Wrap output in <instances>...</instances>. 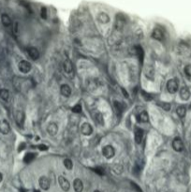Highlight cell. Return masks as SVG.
<instances>
[{"mask_svg": "<svg viewBox=\"0 0 191 192\" xmlns=\"http://www.w3.org/2000/svg\"><path fill=\"white\" fill-rule=\"evenodd\" d=\"M179 88V84L175 79H170L167 82V90L170 94H174L178 91Z\"/></svg>", "mask_w": 191, "mask_h": 192, "instance_id": "6da1fadb", "label": "cell"}, {"mask_svg": "<svg viewBox=\"0 0 191 192\" xmlns=\"http://www.w3.org/2000/svg\"><path fill=\"white\" fill-rule=\"evenodd\" d=\"M102 154L105 158L110 159L115 155V150H114V148L112 145H106L102 150Z\"/></svg>", "mask_w": 191, "mask_h": 192, "instance_id": "7a4b0ae2", "label": "cell"}, {"mask_svg": "<svg viewBox=\"0 0 191 192\" xmlns=\"http://www.w3.org/2000/svg\"><path fill=\"white\" fill-rule=\"evenodd\" d=\"M18 68H19V70H20L22 73H28L32 68V66L28 61L22 60L20 63H19Z\"/></svg>", "mask_w": 191, "mask_h": 192, "instance_id": "3957f363", "label": "cell"}, {"mask_svg": "<svg viewBox=\"0 0 191 192\" xmlns=\"http://www.w3.org/2000/svg\"><path fill=\"white\" fill-rule=\"evenodd\" d=\"M126 24V18L124 17L123 14H118L116 15V21H115V24H114V26L117 30H122L125 26Z\"/></svg>", "mask_w": 191, "mask_h": 192, "instance_id": "277c9868", "label": "cell"}, {"mask_svg": "<svg viewBox=\"0 0 191 192\" xmlns=\"http://www.w3.org/2000/svg\"><path fill=\"white\" fill-rule=\"evenodd\" d=\"M10 131V123L8 122L6 119H3L0 121V133L4 134V135H7Z\"/></svg>", "mask_w": 191, "mask_h": 192, "instance_id": "5b68a950", "label": "cell"}, {"mask_svg": "<svg viewBox=\"0 0 191 192\" xmlns=\"http://www.w3.org/2000/svg\"><path fill=\"white\" fill-rule=\"evenodd\" d=\"M113 106H114V109H115V112H116V114L118 118H121L122 117V114L124 113V110H125V106L122 102H119L117 100H115L113 102Z\"/></svg>", "mask_w": 191, "mask_h": 192, "instance_id": "8992f818", "label": "cell"}, {"mask_svg": "<svg viewBox=\"0 0 191 192\" xmlns=\"http://www.w3.org/2000/svg\"><path fill=\"white\" fill-rule=\"evenodd\" d=\"M58 183L60 185L61 188L64 191H68L69 190V188H71V184H69L68 179H66L64 176H59L58 177Z\"/></svg>", "mask_w": 191, "mask_h": 192, "instance_id": "52a82bcc", "label": "cell"}, {"mask_svg": "<svg viewBox=\"0 0 191 192\" xmlns=\"http://www.w3.org/2000/svg\"><path fill=\"white\" fill-rule=\"evenodd\" d=\"M15 121L19 127H23L24 123V113L21 110H17L15 113Z\"/></svg>", "mask_w": 191, "mask_h": 192, "instance_id": "ba28073f", "label": "cell"}, {"mask_svg": "<svg viewBox=\"0 0 191 192\" xmlns=\"http://www.w3.org/2000/svg\"><path fill=\"white\" fill-rule=\"evenodd\" d=\"M81 131L84 136H89L93 133V127L89 123H84L81 127Z\"/></svg>", "mask_w": 191, "mask_h": 192, "instance_id": "9c48e42d", "label": "cell"}, {"mask_svg": "<svg viewBox=\"0 0 191 192\" xmlns=\"http://www.w3.org/2000/svg\"><path fill=\"white\" fill-rule=\"evenodd\" d=\"M173 148L176 152H182L184 150V143L180 138H175L173 141Z\"/></svg>", "mask_w": 191, "mask_h": 192, "instance_id": "30bf717a", "label": "cell"}, {"mask_svg": "<svg viewBox=\"0 0 191 192\" xmlns=\"http://www.w3.org/2000/svg\"><path fill=\"white\" fill-rule=\"evenodd\" d=\"M39 184L41 189L48 190L50 188V180L46 176H41L39 180Z\"/></svg>", "mask_w": 191, "mask_h": 192, "instance_id": "8fae6325", "label": "cell"}, {"mask_svg": "<svg viewBox=\"0 0 191 192\" xmlns=\"http://www.w3.org/2000/svg\"><path fill=\"white\" fill-rule=\"evenodd\" d=\"M63 68H64V71H65L67 74H71L73 72V65H72L71 61L69 59H66L65 61H64Z\"/></svg>", "mask_w": 191, "mask_h": 192, "instance_id": "7c38bea8", "label": "cell"}, {"mask_svg": "<svg viewBox=\"0 0 191 192\" xmlns=\"http://www.w3.org/2000/svg\"><path fill=\"white\" fill-rule=\"evenodd\" d=\"M180 98L183 100H188L190 98V91L188 87L187 86H183L180 89Z\"/></svg>", "mask_w": 191, "mask_h": 192, "instance_id": "4fadbf2b", "label": "cell"}, {"mask_svg": "<svg viewBox=\"0 0 191 192\" xmlns=\"http://www.w3.org/2000/svg\"><path fill=\"white\" fill-rule=\"evenodd\" d=\"M47 132L51 136H55L57 132H58V127H57V125L54 123H51L47 127Z\"/></svg>", "mask_w": 191, "mask_h": 192, "instance_id": "5bb4252c", "label": "cell"}, {"mask_svg": "<svg viewBox=\"0 0 191 192\" xmlns=\"http://www.w3.org/2000/svg\"><path fill=\"white\" fill-rule=\"evenodd\" d=\"M28 54L33 60H37L40 58V52L35 47H30L28 49Z\"/></svg>", "mask_w": 191, "mask_h": 192, "instance_id": "9a60e30c", "label": "cell"}, {"mask_svg": "<svg viewBox=\"0 0 191 192\" xmlns=\"http://www.w3.org/2000/svg\"><path fill=\"white\" fill-rule=\"evenodd\" d=\"M98 21L100 24H108L110 22V16L108 15L106 12H100V13L98 15Z\"/></svg>", "mask_w": 191, "mask_h": 192, "instance_id": "2e32d148", "label": "cell"}, {"mask_svg": "<svg viewBox=\"0 0 191 192\" xmlns=\"http://www.w3.org/2000/svg\"><path fill=\"white\" fill-rule=\"evenodd\" d=\"M143 130L140 127H135V141L136 143L140 144L143 141Z\"/></svg>", "mask_w": 191, "mask_h": 192, "instance_id": "e0dca14e", "label": "cell"}, {"mask_svg": "<svg viewBox=\"0 0 191 192\" xmlns=\"http://www.w3.org/2000/svg\"><path fill=\"white\" fill-rule=\"evenodd\" d=\"M152 37H153V38H155L156 40H162L164 38V35H163V32L159 28H155L152 32Z\"/></svg>", "mask_w": 191, "mask_h": 192, "instance_id": "ac0fdd59", "label": "cell"}, {"mask_svg": "<svg viewBox=\"0 0 191 192\" xmlns=\"http://www.w3.org/2000/svg\"><path fill=\"white\" fill-rule=\"evenodd\" d=\"M73 188L75 192H82L84 190V184H82L81 179H75L73 183Z\"/></svg>", "mask_w": 191, "mask_h": 192, "instance_id": "d6986e66", "label": "cell"}, {"mask_svg": "<svg viewBox=\"0 0 191 192\" xmlns=\"http://www.w3.org/2000/svg\"><path fill=\"white\" fill-rule=\"evenodd\" d=\"M60 92H61L62 96H64V97H66V98H68L71 94V89L68 85H61Z\"/></svg>", "mask_w": 191, "mask_h": 192, "instance_id": "ffe728a7", "label": "cell"}, {"mask_svg": "<svg viewBox=\"0 0 191 192\" xmlns=\"http://www.w3.org/2000/svg\"><path fill=\"white\" fill-rule=\"evenodd\" d=\"M134 50H135V54H137L139 60L141 61V62H143V56H144V53H143V48H142L141 46L137 45V46H135V47H134Z\"/></svg>", "mask_w": 191, "mask_h": 192, "instance_id": "44dd1931", "label": "cell"}, {"mask_svg": "<svg viewBox=\"0 0 191 192\" xmlns=\"http://www.w3.org/2000/svg\"><path fill=\"white\" fill-rule=\"evenodd\" d=\"M148 120H149V115L145 111H143L141 113L138 115V121H139V122L146 123V122H148Z\"/></svg>", "mask_w": 191, "mask_h": 192, "instance_id": "7402d4cb", "label": "cell"}, {"mask_svg": "<svg viewBox=\"0 0 191 192\" xmlns=\"http://www.w3.org/2000/svg\"><path fill=\"white\" fill-rule=\"evenodd\" d=\"M176 113L180 118H184L187 114V108L184 106H179L176 109Z\"/></svg>", "mask_w": 191, "mask_h": 192, "instance_id": "603a6c76", "label": "cell"}, {"mask_svg": "<svg viewBox=\"0 0 191 192\" xmlns=\"http://www.w3.org/2000/svg\"><path fill=\"white\" fill-rule=\"evenodd\" d=\"M36 158V154L34 153H27L26 155L24 156V163H30L34 160V159Z\"/></svg>", "mask_w": 191, "mask_h": 192, "instance_id": "cb8c5ba5", "label": "cell"}, {"mask_svg": "<svg viewBox=\"0 0 191 192\" xmlns=\"http://www.w3.org/2000/svg\"><path fill=\"white\" fill-rule=\"evenodd\" d=\"M1 21H2V24L5 25V26H10V25L11 24V19L8 14H2Z\"/></svg>", "mask_w": 191, "mask_h": 192, "instance_id": "d4e9b609", "label": "cell"}, {"mask_svg": "<svg viewBox=\"0 0 191 192\" xmlns=\"http://www.w3.org/2000/svg\"><path fill=\"white\" fill-rule=\"evenodd\" d=\"M0 99H3L4 101H8L10 99V92L7 89H1L0 90Z\"/></svg>", "mask_w": 191, "mask_h": 192, "instance_id": "484cf974", "label": "cell"}, {"mask_svg": "<svg viewBox=\"0 0 191 192\" xmlns=\"http://www.w3.org/2000/svg\"><path fill=\"white\" fill-rule=\"evenodd\" d=\"M112 171L115 174H121L123 172V166L121 164H114L112 166Z\"/></svg>", "mask_w": 191, "mask_h": 192, "instance_id": "4316f807", "label": "cell"}, {"mask_svg": "<svg viewBox=\"0 0 191 192\" xmlns=\"http://www.w3.org/2000/svg\"><path fill=\"white\" fill-rule=\"evenodd\" d=\"M94 119H95V121H97L98 123H99V124H101L102 125L103 123H104V121H103V116H102V114H101L100 113H98V112H95V115H94Z\"/></svg>", "mask_w": 191, "mask_h": 192, "instance_id": "83f0119b", "label": "cell"}, {"mask_svg": "<svg viewBox=\"0 0 191 192\" xmlns=\"http://www.w3.org/2000/svg\"><path fill=\"white\" fill-rule=\"evenodd\" d=\"M64 165H65V167L68 170H71L73 167V163L71 161V159H69V158H66L65 160H64Z\"/></svg>", "mask_w": 191, "mask_h": 192, "instance_id": "f1b7e54d", "label": "cell"}, {"mask_svg": "<svg viewBox=\"0 0 191 192\" xmlns=\"http://www.w3.org/2000/svg\"><path fill=\"white\" fill-rule=\"evenodd\" d=\"M159 105H160L163 110L166 111V112H169L170 110V108H171L170 104L168 103V102H160V103H159Z\"/></svg>", "mask_w": 191, "mask_h": 192, "instance_id": "f546056e", "label": "cell"}, {"mask_svg": "<svg viewBox=\"0 0 191 192\" xmlns=\"http://www.w3.org/2000/svg\"><path fill=\"white\" fill-rule=\"evenodd\" d=\"M72 112L75 113H80L82 112V105L80 103L76 104L73 108H72Z\"/></svg>", "mask_w": 191, "mask_h": 192, "instance_id": "4dcf8cb0", "label": "cell"}, {"mask_svg": "<svg viewBox=\"0 0 191 192\" xmlns=\"http://www.w3.org/2000/svg\"><path fill=\"white\" fill-rule=\"evenodd\" d=\"M184 74H186L187 77H191V65H187L184 67Z\"/></svg>", "mask_w": 191, "mask_h": 192, "instance_id": "1f68e13d", "label": "cell"}, {"mask_svg": "<svg viewBox=\"0 0 191 192\" xmlns=\"http://www.w3.org/2000/svg\"><path fill=\"white\" fill-rule=\"evenodd\" d=\"M142 95H143V97L146 99V100H152V99H153V97L151 96V94H149V93H146L145 91H142Z\"/></svg>", "mask_w": 191, "mask_h": 192, "instance_id": "d6a6232c", "label": "cell"}, {"mask_svg": "<svg viewBox=\"0 0 191 192\" xmlns=\"http://www.w3.org/2000/svg\"><path fill=\"white\" fill-rule=\"evenodd\" d=\"M94 171H95V172H97V174H99V175H103L104 174V170L101 167H95L94 169Z\"/></svg>", "mask_w": 191, "mask_h": 192, "instance_id": "836d02e7", "label": "cell"}, {"mask_svg": "<svg viewBox=\"0 0 191 192\" xmlns=\"http://www.w3.org/2000/svg\"><path fill=\"white\" fill-rule=\"evenodd\" d=\"M41 17L43 19L47 18V10H46V8H42L41 9Z\"/></svg>", "mask_w": 191, "mask_h": 192, "instance_id": "e575fe53", "label": "cell"}, {"mask_svg": "<svg viewBox=\"0 0 191 192\" xmlns=\"http://www.w3.org/2000/svg\"><path fill=\"white\" fill-rule=\"evenodd\" d=\"M37 147H39V149L41 150V151H46V150H48V146L43 145V144H40V145H39Z\"/></svg>", "mask_w": 191, "mask_h": 192, "instance_id": "d590c367", "label": "cell"}, {"mask_svg": "<svg viewBox=\"0 0 191 192\" xmlns=\"http://www.w3.org/2000/svg\"><path fill=\"white\" fill-rule=\"evenodd\" d=\"M122 91H123V93H124V95H125V97H126V98H129V94L126 93V91H125L123 88H122Z\"/></svg>", "mask_w": 191, "mask_h": 192, "instance_id": "8d00e7d4", "label": "cell"}, {"mask_svg": "<svg viewBox=\"0 0 191 192\" xmlns=\"http://www.w3.org/2000/svg\"><path fill=\"white\" fill-rule=\"evenodd\" d=\"M24 146H25V144H24V143H22V144L20 145V148H19V151H22V150L24 149Z\"/></svg>", "mask_w": 191, "mask_h": 192, "instance_id": "74e56055", "label": "cell"}, {"mask_svg": "<svg viewBox=\"0 0 191 192\" xmlns=\"http://www.w3.org/2000/svg\"><path fill=\"white\" fill-rule=\"evenodd\" d=\"M2 179H3V175H2V174L0 172V182L2 181Z\"/></svg>", "mask_w": 191, "mask_h": 192, "instance_id": "f35d334b", "label": "cell"}, {"mask_svg": "<svg viewBox=\"0 0 191 192\" xmlns=\"http://www.w3.org/2000/svg\"><path fill=\"white\" fill-rule=\"evenodd\" d=\"M20 191H21V192H27L26 190H25V189H24V188H21V190H20Z\"/></svg>", "mask_w": 191, "mask_h": 192, "instance_id": "ab89813d", "label": "cell"}, {"mask_svg": "<svg viewBox=\"0 0 191 192\" xmlns=\"http://www.w3.org/2000/svg\"><path fill=\"white\" fill-rule=\"evenodd\" d=\"M34 192H40V190H37V189H36V190H35Z\"/></svg>", "mask_w": 191, "mask_h": 192, "instance_id": "60d3db41", "label": "cell"}, {"mask_svg": "<svg viewBox=\"0 0 191 192\" xmlns=\"http://www.w3.org/2000/svg\"><path fill=\"white\" fill-rule=\"evenodd\" d=\"M94 192H100L99 190H95V191H94Z\"/></svg>", "mask_w": 191, "mask_h": 192, "instance_id": "b9f144b4", "label": "cell"}]
</instances>
